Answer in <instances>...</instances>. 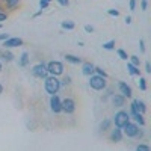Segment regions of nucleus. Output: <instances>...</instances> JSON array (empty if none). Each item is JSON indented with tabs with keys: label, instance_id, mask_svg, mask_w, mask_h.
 I'll use <instances>...</instances> for the list:
<instances>
[{
	"label": "nucleus",
	"instance_id": "f257e3e1",
	"mask_svg": "<svg viewBox=\"0 0 151 151\" xmlns=\"http://www.w3.org/2000/svg\"><path fill=\"white\" fill-rule=\"evenodd\" d=\"M44 88H45V91H47L50 95H55V94H58V91L60 89V80L56 77V76L45 77V79H44Z\"/></svg>",
	"mask_w": 151,
	"mask_h": 151
},
{
	"label": "nucleus",
	"instance_id": "f03ea898",
	"mask_svg": "<svg viewBox=\"0 0 151 151\" xmlns=\"http://www.w3.org/2000/svg\"><path fill=\"white\" fill-rule=\"evenodd\" d=\"M129 121H130V113H127L125 110L116 112L115 116H113V122H115V125H116V127H119V129H122Z\"/></svg>",
	"mask_w": 151,
	"mask_h": 151
},
{
	"label": "nucleus",
	"instance_id": "7ed1b4c3",
	"mask_svg": "<svg viewBox=\"0 0 151 151\" xmlns=\"http://www.w3.org/2000/svg\"><path fill=\"white\" fill-rule=\"evenodd\" d=\"M89 86L95 91H101L106 88V79L101 76H89Z\"/></svg>",
	"mask_w": 151,
	"mask_h": 151
},
{
	"label": "nucleus",
	"instance_id": "20e7f679",
	"mask_svg": "<svg viewBox=\"0 0 151 151\" xmlns=\"http://www.w3.org/2000/svg\"><path fill=\"white\" fill-rule=\"evenodd\" d=\"M47 71H48V74L58 77V76H60L64 73V65H62V62H59V60H52L47 64Z\"/></svg>",
	"mask_w": 151,
	"mask_h": 151
},
{
	"label": "nucleus",
	"instance_id": "39448f33",
	"mask_svg": "<svg viewBox=\"0 0 151 151\" xmlns=\"http://www.w3.org/2000/svg\"><path fill=\"white\" fill-rule=\"evenodd\" d=\"M32 73H33L35 77L45 79V77H47V74H48V71H47V65H45V64H36V65L32 68Z\"/></svg>",
	"mask_w": 151,
	"mask_h": 151
},
{
	"label": "nucleus",
	"instance_id": "423d86ee",
	"mask_svg": "<svg viewBox=\"0 0 151 151\" xmlns=\"http://www.w3.org/2000/svg\"><path fill=\"white\" fill-rule=\"evenodd\" d=\"M122 129H124V134L129 136V137H134V136L139 134V129H137V125L133 124V122H130V121L125 124Z\"/></svg>",
	"mask_w": 151,
	"mask_h": 151
},
{
	"label": "nucleus",
	"instance_id": "0eeeda50",
	"mask_svg": "<svg viewBox=\"0 0 151 151\" xmlns=\"http://www.w3.org/2000/svg\"><path fill=\"white\" fill-rule=\"evenodd\" d=\"M60 106H62V110L65 113H73L76 110V101L73 98H65L60 101Z\"/></svg>",
	"mask_w": 151,
	"mask_h": 151
},
{
	"label": "nucleus",
	"instance_id": "6e6552de",
	"mask_svg": "<svg viewBox=\"0 0 151 151\" xmlns=\"http://www.w3.org/2000/svg\"><path fill=\"white\" fill-rule=\"evenodd\" d=\"M147 110V106L145 103L142 101V100H133V103H132V113H145Z\"/></svg>",
	"mask_w": 151,
	"mask_h": 151
},
{
	"label": "nucleus",
	"instance_id": "1a4fd4ad",
	"mask_svg": "<svg viewBox=\"0 0 151 151\" xmlns=\"http://www.w3.org/2000/svg\"><path fill=\"white\" fill-rule=\"evenodd\" d=\"M23 44V40L21 38H8V40H5L3 41V47L5 48H14V47H18V45H21Z\"/></svg>",
	"mask_w": 151,
	"mask_h": 151
},
{
	"label": "nucleus",
	"instance_id": "9d476101",
	"mask_svg": "<svg viewBox=\"0 0 151 151\" xmlns=\"http://www.w3.org/2000/svg\"><path fill=\"white\" fill-rule=\"evenodd\" d=\"M50 107H52V110L55 112V113H59L60 110H62V106H60V100H59V97L55 94V95H52V98H50Z\"/></svg>",
	"mask_w": 151,
	"mask_h": 151
},
{
	"label": "nucleus",
	"instance_id": "9b49d317",
	"mask_svg": "<svg viewBox=\"0 0 151 151\" xmlns=\"http://www.w3.org/2000/svg\"><path fill=\"white\" fill-rule=\"evenodd\" d=\"M118 89H119L121 95H124V97H132V88L125 83V82H119V83H118Z\"/></svg>",
	"mask_w": 151,
	"mask_h": 151
},
{
	"label": "nucleus",
	"instance_id": "f8f14e48",
	"mask_svg": "<svg viewBox=\"0 0 151 151\" xmlns=\"http://www.w3.org/2000/svg\"><path fill=\"white\" fill-rule=\"evenodd\" d=\"M112 103H113V106H115V107H121V106H124V103H125V97L121 95V94L113 95V97H112Z\"/></svg>",
	"mask_w": 151,
	"mask_h": 151
},
{
	"label": "nucleus",
	"instance_id": "ddd939ff",
	"mask_svg": "<svg viewBox=\"0 0 151 151\" xmlns=\"http://www.w3.org/2000/svg\"><path fill=\"white\" fill-rule=\"evenodd\" d=\"M121 139H122V132H121V129L116 127L115 130H112V133H110V141H113V142H121Z\"/></svg>",
	"mask_w": 151,
	"mask_h": 151
},
{
	"label": "nucleus",
	"instance_id": "4468645a",
	"mask_svg": "<svg viewBox=\"0 0 151 151\" xmlns=\"http://www.w3.org/2000/svg\"><path fill=\"white\" fill-rule=\"evenodd\" d=\"M94 70H95V67H94L92 64H89V62L83 64V67H82V73H83V76H88V77L94 74Z\"/></svg>",
	"mask_w": 151,
	"mask_h": 151
},
{
	"label": "nucleus",
	"instance_id": "2eb2a0df",
	"mask_svg": "<svg viewBox=\"0 0 151 151\" xmlns=\"http://www.w3.org/2000/svg\"><path fill=\"white\" fill-rule=\"evenodd\" d=\"M127 70H129V73H130L132 76H139V74H141V73H139V67L133 65L132 62H129V64H127Z\"/></svg>",
	"mask_w": 151,
	"mask_h": 151
},
{
	"label": "nucleus",
	"instance_id": "dca6fc26",
	"mask_svg": "<svg viewBox=\"0 0 151 151\" xmlns=\"http://www.w3.org/2000/svg\"><path fill=\"white\" fill-rule=\"evenodd\" d=\"M27 64H29V55L26 52H23L21 56H20V65L21 67H26Z\"/></svg>",
	"mask_w": 151,
	"mask_h": 151
},
{
	"label": "nucleus",
	"instance_id": "f3484780",
	"mask_svg": "<svg viewBox=\"0 0 151 151\" xmlns=\"http://www.w3.org/2000/svg\"><path fill=\"white\" fill-rule=\"evenodd\" d=\"M133 115V118H134V121L139 124V125H144L145 124V121H144V115L142 113H132Z\"/></svg>",
	"mask_w": 151,
	"mask_h": 151
},
{
	"label": "nucleus",
	"instance_id": "a211bd4d",
	"mask_svg": "<svg viewBox=\"0 0 151 151\" xmlns=\"http://www.w3.org/2000/svg\"><path fill=\"white\" fill-rule=\"evenodd\" d=\"M65 59H67L68 62H71V64H80V62H82V59H80V58L73 56V55H67V56H65Z\"/></svg>",
	"mask_w": 151,
	"mask_h": 151
},
{
	"label": "nucleus",
	"instance_id": "6ab92c4d",
	"mask_svg": "<svg viewBox=\"0 0 151 151\" xmlns=\"http://www.w3.org/2000/svg\"><path fill=\"white\" fill-rule=\"evenodd\" d=\"M62 29L73 30V29H74V23H73V21H62Z\"/></svg>",
	"mask_w": 151,
	"mask_h": 151
},
{
	"label": "nucleus",
	"instance_id": "aec40b11",
	"mask_svg": "<svg viewBox=\"0 0 151 151\" xmlns=\"http://www.w3.org/2000/svg\"><path fill=\"white\" fill-rule=\"evenodd\" d=\"M0 58H3L5 60H12L14 59V56H12L9 52H0Z\"/></svg>",
	"mask_w": 151,
	"mask_h": 151
},
{
	"label": "nucleus",
	"instance_id": "412c9836",
	"mask_svg": "<svg viewBox=\"0 0 151 151\" xmlns=\"http://www.w3.org/2000/svg\"><path fill=\"white\" fill-rule=\"evenodd\" d=\"M110 119H104L101 124H100V129H101V130H109V127H110Z\"/></svg>",
	"mask_w": 151,
	"mask_h": 151
},
{
	"label": "nucleus",
	"instance_id": "4be33fe9",
	"mask_svg": "<svg viewBox=\"0 0 151 151\" xmlns=\"http://www.w3.org/2000/svg\"><path fill=\"white\" fill-rule=\"evenodd\" d=\"M113 47H115V40H112V41L103 44V48H104V50H112Z\"/></svg>",
	"mask_w": 151,
	"mask_h": 151
},
{
	"label": "nucleus",
	"instance_id": "5701e85b",
	"mask_svg": "<svg viewBox=\"0 0 151 151\" xmlns=\"http://www.w3.org/2000/svg\"><path fill=\"white\" fill-rule=\"evenodd\" d=\"M6 2V5L9 6V8H15L18 3H20V0H5Z\"/></svg>",
	"mask_w": 151,
	"mask_h": 151
},
{
	"label": "nucleus",
	"instance_id": "b1692460",
	"mask_svg": "<svg viewBox=\"0 0 151 151\" xmlns=\"http://www.w3.org/2000/svg\"><path fill=\"white\" fill-rule=\"evenodd\" d=\"M116 53H118V56H119V58H121L122 60H127V59H129V56H127V53H125V52H124V50H121V48L118 50V52H116Z\"/></svg>",
	"mask_w": 151,
	"mask_h": 151
},
{
	"label": "nucleus",
	"instance_id": "393cba45",
	"mask_svg": "<svg viewBox=\"0 0 151 151\" xmlns=\"http://www.w3.org/2000/svg\"><path fill=\"white\" fill-rule=\"evenodd\" d=\"M94 73H97L98 76H101V77H107V74H106V71H103L101 68H98V67H95V70H94Z\"/></svg>",
	"mask_w": 151,
	"mask_h": 151
},
{
	"label": "nucleus",
	"instance_id": "a878e982",
	"mask_svg": "<svg viewBox=\"0 0 151 151\" xmlns=\"http://www.w3.org/2000/svg\"><path fill=\"white\" fill-rule=\"evenodd\" d=\"M130 62L133 65H136V67H139V64H141V60H139V58L137 56H130Z\"/></svg>",
	"mask_w": 151,
	"mask_h": 151
},
{
	"label": "nucleus",
	"instance_id": "bb28decb",
	"mask_svg": "<svg viewBox=\"0 0 151 151\" xmlns=\"http://www.w3.org/2000/svg\"><path fill=\"white\" fill-rule=\"evenodd\" d=\"M139 88H141L142 91L147 89V83H145V79L144 77H139Z\"/></svg>",
	"mask_w": 151,
	"mask_h": 151
},
{
	"label": "nucleus",
	"instance_id": "cd10ccee",
	"mask_svg": "<svg viewBox=\"0 0 151 151\" xmlns=\"http://www.w3.org/2000/svg\"><path fill=\"white\" fill-rule=\"evenodd\" d=\"M136 150H137V151H150V147L141 144V145H137V147H136Z\"/></svg>",
	"mask_w": 151,
	"mask_h": 151
},
{
	"label": "nucleus",
	"instance_id": "c85d7f7f",
	"mask_svg": "<svg viewBox=\"0 0 151 151\" xmlns=\"http://www.w3.org/2000/svg\"><path fill=\"white\" fill-rule=\"evenodd\" d=\"M107 14L112 15V17H118V15H119V12H118L116 9H109V11H107Z\"/></svg>",
	"mask_w": 151,
	"mask_h": 151
},
{
	"label": "nucleus",
	"instance_id": "c756f323",
	"mask_svg": "<svg viewBox=\"0 0 151 151\" xmlns=\"http://www.w3.org/2000/svg\"><path fill=\"white\" fill-rule=\"evenodd\" d=\"M40 6H41V9H45L48 6V2L47 0H40Z\"/></svg>",
	"mask_w": 151,
	"mask_h": 151
},
{
	"label": "nucleus",
	"instance_id": "7c9ffc66",
	"mask_svg": "<svg viewBox=\"0 0 151 151\" xmlns=\"http://www.w3.org/2000/svg\"><path fill=\"white\" fill-rule=\"evenodd\" d=\"M56 2H58L59 5H62V6H68V5H70L68 0H56Z\"/></svg>",
	"mask_w": 151,
	"mask_h": 151
},
{
	"label": "nucleus",
	"instance_id": "2f4dec72",
	"mask_svg": "<svg viewBox=\"0 0 151 151\" xmlns=\"http://www.w3.org/2000/svg\"><path fill=\"white\" fill-rule=\"evenodd\" d=\"M130 11H134L136 9V0H130Z\"/></svg>",
	"mask_w": 151,
	"mask_h": 151
},
{
	"label": "nucleus",
	"instance_id": "473e14b6",
	"mask_svg": "<svg viewBox=\"0 0 151 151\" xmlns=\"http://www.w3.org/2000/svg\"><path fill=\"white\" fill-rule=\"evenodd\" d=\"M85 30H86V32H94V26H91V24H86Z\"/></svg>",
	"mask_w": 151,
	"mask_h": 151
},
{
	"label": "nucleus",
	"instance_id": "72a5a7b5",
	"mask_svg": "<svg viewBox=\"0 0 151 151\" xmlns=\"http://www.w3.org/2000/svg\"><path fill=\"white\" fill-rule=\"evenodd\" d=\"M141 6H142V11H147V6H148V2H147V0H142V2H141Z\"/></svg>",
	"mask_w": 151,
	"mask_h": 151
},
{
	"label": "nucleus",
	"instance_id": "f704fd0d",
	"mask_svg": "<svg viewBox=\"0 0 151 151\" xmlns=\"http://www.w3.org/2000/svg\"><path fill=\"white\" fill-rule=\"evenodd\" d=\"M8 38H9L8 33H0V41H5V40H8Z\"/></svg>",
	"mask_w": 151,
	"mask_h": 151
},
{
	"label": "nucleus",
	"instance_id": "c9c22d12",
	"mask_svg": "<svg viewBox=\"0 0 151 151\" xmlns=\"http://www.w3.org/2000/svg\"><path fill=\"white\" fill-rule=\"evenodd\" d=\"M70 80H71V79H70V77H68V76H67V77H65L64 80H62V82H60V85H68V83H70Z\"/></svg>",
	"mask_w": 151,
	"mask_h": 151
},
{
	"label": "nucleus",
	"instance_id": "e433bc0d",
	"mask_svg": "<svg viewBox=\"0 0 151 151\" xmlns=\"http://www.w3.org/2000/svg\"><path fill=\"white\" fill-rule=\"evenodd\" d=\"M139 45H141V52L144 53V52H145V45H144V40H141V41H139Z\"/></svg>",
	"mask_w": 151,
	"mask_h": 151
},
{
	"label": "nucleus",
	"instance_id": "4c0bfd02",
	"mask_svg": "<svg viewBox=\"0 0 151 151\" xmlns=\"http://www.w3.org/2000/svg\"><path fill=\"white\" fill-rule=\"evenodd\" d=\"M145 71H147V73H151V65H150V62H147V64H145Z\"/></svg>",
	"mask_w": 151,
	"mask_h": 151
},
{
	"label": "nucleus",
	"instance_id": "58836bf2",
	"mask_svg": "<svg viewBox=\"0 0 151 151\" xmlns=\"http://www.w3.org/2000/svg\"><path fill=\"white\" fill-rule=\"evenodd\" d=\"M8 18V15L6 14H2V12H0V21H2V20H6Z\"/></svg>",
	"mask_w": 151,
	"mask_h": 151
},
{
	"label": "nucleus",
	"instance_id": "ea45409f",
	"mask_svg": "<svg viewBox=\"0 0 151 151\" xmlns=\"http://www.w3.org/2000/svg\"><path fill=\"white\" fill-rule=\"evenodd\" d=\"M125 23L130 24V23H132V17H125Z\"/></svg>",
	"mask_w": 151,
	"mask_h": 151
},
{
	"label": "nucleus",
	"instance_id": "a19ab883",
	"mask_svg": "<svg viewBox=\"0 0 151 151\" xmlns=\"http://www.w3.org/2000/svg\"><path fill=\"white\" fill-rule=\"evenodd\" d=\"M2 92H3V86H2V85H0V94H2Z\"/></svg>",
	"mask_w": 151,
	"mask_h": 151
},
{
	"label": "nucleus",
	"instance_id": "79ce46f5",
	"mask_svg": "<svg viewBox=\"0 0 151 151\" xmlns=\"http://www.w3.org/2000/svg\"><path fill=\"white\" fill-rule=\"evenodd\" d=\"M0 71H2V64H0Z\"/></svg>",
	"mask_w": 151,
	"mask_h": 151
},
{
	"label": "nucleus",
	"instance_id": "37998d69",
	"mask_svg": "<svg viewBox=\"0 0 151 151\" xmlns=\"http://www.w3.org/2000/svg\"><path fill=\"white\" fill-rule=\"evenodd\" d=\"M47 2H52V0H47Z\"/></svg>",
	"mask_w": 151,
	"mask_h": 151
},
{
	"label": "nucleus",
	"instance_id": "c03bdc74",
	"mask_svg": "<svg viewBox=\"0 0 151 151\" xmlns=\"http://www.w3.org/2000/svg\"><path fill=\"white\" fill-rule=\"evenodd\" d=\"M0 27H2V24H0Z\"/></svg>",
	"mask_w": 151,
	"mask_h": 151
}]
</instances>
